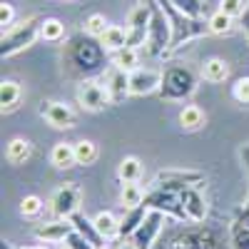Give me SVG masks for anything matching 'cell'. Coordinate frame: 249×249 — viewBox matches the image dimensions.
<instances>
[{
  "label": "cell",
  "mask_w": 249,
  "mask_h": 249,
  "mask_svg": "<svg viewBox=\"0 0 249 249\" xmlns=\"http://www.w3.org/2000/svg\"><path fill=\"white\" fill-rule=\"evenodd\" d=\"M120 202L124 204V210H132V207H140L144 202V192L137 182H127L122 184V192H120Z\"/></svg>",
  "instance_id": "83f0119b"
},
{
  "label": "cell",
  "mask_w": 249,
  "mask_h": 249,
  "mask_svg": "<svg viewBox=\"0 0 249 249\" xmlns=\"http://www.w3.org/2000/svg\"><path fill=\"white\" fill-rule=\"evenodd\" d=\"M20 212H23L25 217H37L40 212H43V199H40L37 195L23 197V202H20Z\"/></svg>",
  "instance_id": "d590c367"
},
{
  "label": "cell",
  "mask_w": 249,
  "mask_h": 249,
  "mask_svg": "<svg viewBox=\"0 0 249 249\" xmlns=\"http://www.w3.org/2000/svg\"><path fill=\"white\" fill-rule=\"evenodd\" d=\"M179 124H182V130H199L202 124H204V112H202V107H197V105H184L182 110H179Z\"/></svg>",
  "instance_id": "d4e9b609"
},
{
  "label": "cell",
  "mask_w": 249,
  "mask_h": 249,
  "mask_svg": "<svg viewBox=\"0 0 249 249\" xmlns=\"http://www.w3.org/2000/svg\"><path fill=\"white\" fill-rule=\"evenodd\" d=\"M75 144V162L77 164H92L97 160V144L90 140H77Z\"/></svg>",
  "instance_id": "f546056e"
},
{
  "label": "cell",
  "mask_w": 249,
  "mask_h": 249,
  "mask_svg": "<svg viewBox=\"0 0 249 249\" xmlns=\"http://www.w3.org/2000/svg\"><path fill=\"white\" fill-rule=\"evenodd\" d=\"M40 37L48 40V43H60V40L65 37V23L57 18H45L43 28H40Z\"/></svg>",
  "instance_id": "4316f807"
},
{
  "label": "cell",
  "mask_w": 249,
  "mask_h": 249,
  "mask_svg": "<svg viewBox=\"0 0 249 249\" xmlns=\"http://www.w3.org/2000/svg\"><path fill=\"white\" fill-rule=\"evenodd\" d=\"M232 97L242 105H249V77H239L232 85Z\"/></svg>",
  "instance_id": "74e56055"
},
{
  "label": "cell",
  "mask_w": 249,
  "mask_h": 249,
  "mask_svg": "<svg viewBox=\"0 0 249 249\" xmlns=\"http://www.w3.org/2000/svg\"><path fill=\"white\" fill-rule=\"evenodd\" d=\"M65 247H68V249H95V247H92V244H90L85 237H82L80 232H75V230L68 234V239H65Z\"/></svg>",
  "instance_id": "f35d334b"
},
{
  "label": "cell",
  "mask_w": 249,
  "mask_h": 249,
  "mask_svg": "<svg viewBox=\"0 0 249 249\" xmlns=\"http://www.w3.org/2000/svg\"><path fill=\"white\" fill-rule=\"evenodd\" d=\"M219 10L224 13V15H230L232 20H237V18H242L244 15V0H222L219 3Z\"/></svg>",
  "instance_id": "8d00e7d4"
},
{
  "label": "cell",
  "mask_w": 249,
  "mask_h": 249,
  "mask_svg": "<svg viewBox=\"0 0 249 249\" xmlns=\"http://www.w3.org/2000/svg\"><path fill=\"white\" fill-rule=\"evenodd\" d=\"M105 90L110 95L112 105H120L130 97V72H124L120 68H110V72L105 75Z\"/></svg>",
  "instance_id": "4fadbf2b"
},
{
  "label": "cell",
  "mask_w": 249,
  "mask_h": 249,
  "mask_svg": "<svg viewBox=\"0 0 249 249\" xmlns=\"http://www.w3.org/2000/svg\"><path fill=\"white\" fill-rule=\"evenodd\" d=\"M100 43L105 45V50L117 53L122 48H127V28H120V25H110L105 30V35L100 37Z\"/></svg>",
  "instance_id": "603a6c76"
},
{
  "label": "cell",
  "mask_w": 249,
  "mask_h": 249,
  "mask_svg": "<svg viewBox=\"0 0 249 249\" xmlns=\"http://www.w3.org/2000/svg\"><path fill=\"white\" fill-rule=\"evenodd\" d=\"M207 25H210V33H214V35H227V33L232 30V18L224 15L222 10H217L214 15H210Z\"/></svg>",
  "instance_id": "d6a6232c"
},
{
  "label": "cell",
  "mask_w": 249,
  "mask_h": 249,
  "mask_svg": "<svg viewBox=\"0 0 249 249\" xmlns=\"http://www.w3.org/2000/svg\"><path fill=\"white\" fill-rule=\"evenodd\" d=\"M140 177H142V162L137 157H124L117 167V179L127 184V182H137Z\"/></svg>",
  "instance_id": "cb8c5ba5"
},
{
  "label": "cell",
  "mask_w": 249,
  "mask_h": 249,
  "mask_svg": "<svg viewBox=\"0 0 249 249\" xmlns=\"http://www.w3.org/2000/svg\"><path fill=\"white\" fill-rule=\"evenodd\" d=\"M182 204H184V214H187V222H202L207 217V199L190 187V190L182 192Z\"/></svg>",
  "instance_id": "e0dca14e"
},
{
  "label": "cell",
  "mask_w": 249,
  "mask_h": 249,
  "mask_svg": "<svg viewBox=\"0 0 249 249\" xmlns=\"http://www.w3.org/2000/svg\"><path fill=\"white\" fill-rule=\"evenodd\" d=\"M70 222H72V227H75V232H80L82 237H85L95 249H105V237L100 234V230H97V224H95V219H88L82 212H75L72 217H70Z\"/></svg>",
  "instance_id": "2e32d148"
},
{
  "label": "cell",
  "mask_w": 249,
  "mask_h": 249,
  "mask_svg": "<svg viewBox=\"0 0 249 249\" xmlns=\"http://www.w3.org/2000/svg\"><path fill=\"white\" fill-rule=\"evenodd\" d=\"M77 102H80L85 110H90V112L105 110L107 105H112L107 90L102 88L100 82H95V80H85V82L77 88Z\"/></svg>",
  "instance_id": "30bf717a"
},
{
  "label": "cell",
  "mask_w": 249,
  "mask_h": 249,
  "mask_svg": "<svg viewBox=\"0 0 249 249\" xmlns=\"http://www.w3.org/2000/svg\"><path fill=\"white\" fill-rule=\"evenodd\" d=\"M80 202H82V192L75 182H65L60 190L53 195L50 199V210L57 219H70L77 210H80Z\"/></svg>",
  "instance_id": "52a82bcc"
},
{
  "label": "cell",
  "mask_w": 249,
  "mask_h": 249,
  "mask_svg": "<svg viewBox=\"0 0 249 249\" xmlns=\"http://www.w3.org/2000/svg\"><path fill=\"white\" fill-rule=\"evenodd\" d=\"M147 210H155V212H162L167 217H175L179 222L187 219L184 214V204H182V192H175V190H164V187H155L152 192L144 195V202H142Z\"/></svg>",
  "instance_id": "8992f818"
},
{
  "label": "cell",
  "mask_w": 249,
  "mask_h": 249,
  "mask_svg": "<svg viewBox=\"0 0 249 249\" xmlns=\"http://www.w3.org/2000/svg\"><path fill=\"white\" fill-rule=\"evenodd\" d=\"M50 164L57 170H70L75 162V144L70 142H57L55 147L50 150Z\"/></svg>",
  "instance_id": "ffe728a7"
},
{
  "label": "cell",
  "mask_w": 249,
  "mask_h": 249,
  "mask_svg": "<svg viewBox=\"0 0 249 249\" xmlns=\"http://www.w3.org/2000/svg\"><path fill=\"white\" fill-rule=\"evenodd\" d=\"M137 62H140V57H137V48H122V50H117L115 57H112V65L120 68V70H124V72L137 70Z\"/></svg>",
  "instance_id": "f1b7e54d"
},
{
  "label": "cell",
  "mask_w": 249,
  "mask_h": 249,
  "mask_svg": "<svg viewBox=\"0 0 249 249\" xmlns=\"http://www.w3.org/2000/svg\"><path fill=\"white\" fill-rule=\"evenodd\" d=\"M20 95H23V90H20L15 80H3V85H0V105H3V110H13L20 102Z\"/></svg>",
  "instance_id": "484cf974"
},
{
  "label": "cell",
  "mask_w": 249,
  "mask_h": 249,
  "mask_svg": "<svg viewBox=\"0 0 249 249\" xmlns=\"http://www.w3.org/2000/svg\"><path fill=\"white\" fill-rule=\"evenodd\" d=\"M232 244L234 249H249V222L237 219L232 224Z\"/></svg>",
  "instance_id": "1f68e13d"
},
{
  "label": "cell",
  "mask_w": 249,
  "mask_h": 249,
  "mask_svg": "<svg viewBox=\"0 0 249 249\" xmlns=\"http://www.w3.org/2000/svg\"><path fill=\"white\" fill-rule=\"evenodd\" d=\"M23 249H48V247H40V244H37V247H23Z\"/></svg>",
  "instance_id": "7bdbcfd3"
},
{
  "label": "cell",
  "mask_w": 249,
  "mask_h": 249,
  "mask_svg": "<svg viewBox=\"0 0 249 249\" xmlns=\"http://www.w3.org/2000/svg\"><path fill=\"white\" fill-rule=\"evenodd\" d=\"M157 92H160L162 100L182 102V100L192 97L197 92V75L184 65H170V68L162 70V80H160Z\"/></svg>",
  "instance_id": "7a4b0ae2"
},
{
  "label": "cell",
  "mask_w": 249,
  "mask_h": 249,
  "mask_svg": "<svg viewBox=\"0 0 249 249\" xmlns=\"http://www.w3.org/2000/svg\"><path fill=\"white\" fill-rule=\"evenodd\" d=\"M202 77L207 82H224L230 77V65H227V60L222 57H210L202 65Z\"/></svg>",
  "instance_id": "7402d4cb"
},
{
  "label": "cell",
  "mask_w": 249,
  "mask_h": 249,
  "mask_svg": "<svg viewBox=\"0 0 249 249\" xmlns=\"http://www.w3.org/2000/svg\"><path fill=\"white\" fill-rule=\"evenodd\" d=\"M150 214V210L144 204H140V207H132V210H127L124 212V217L120 219V239H130L137 230H140V224L144 222V217Z\"/></svg>",
  "instance_id": "ac0fdd59"
},
{
  "label": "cell",
  "mask_w": 249,
  "mask_h": 249,
  "mask_svg": "<svg viewBox=\"0 0 249 249\" xmlns=\"http://www.w3.org/2000/svg\"><path fill=\"white\" fill-rule=\"evenodd\" d=\"M157 3L162 5V10L167 13L170 23H172V45H170V50H177L179 45H184V43H190V40L202 37V35L210 33V25H207L202 18H187L184 13H179L170 3V0H157Z\"/></svg>",
  "instance_id": "3957f363"
},
{
  "label": "cell",
  "mask_w": 249,
  "mask_h": 249,
  "mask_svg": "<svg viewBox=\"0 0 249 249\" xmlns=\"http://www.w3.org/2000/svg\"><path fill=\"white\" fill-rule=\"evenodd\" d=\"M107 28H110V25H107L105 15H100V13H92V15L85 20V33L92 35V37H102Z\"/></svg>",
  "instance_id": "e575fe53"
},
{
  "label": "cell",
  "mask_w": 249,
  "mask_h": 249,
  "mask_svg": "<svg viewBox=\"0 0 249 249\" xmlns=\"http://www.w3.org/2000/svg\"><path fill=\"white\" fill-rule=\"evenodd\" d=\"M117 249H137V247H135V244H132V242H122V244H120V247H117Z\"/></svg>",
  "instance_id": "b9f144b4"
},
{
  "label": "cell",
  "mask_w": 249,
  "mask_h": 249,
  "mask_svg": "<svg viewBox=\"0 0 249 249\" xmlns=\"http://www.w3.org/2000/svg\"><path fill=\"white\" fill-rule=\"evenodd\" d=\"M182 239H184L187 249H217V242H214L212 232L202 230V227H195V230L182 232Z\"/></svg>",
  "instance_id": "d6986e66"
},
{
  "label": "cell",
  "mask_w": 249,
  "mask_h": 249,
  "mask_svg": "<svg viewBox=\"0 0 249 249\" xmlns=\"http://www.w3.org/2000/svg\"><path fill=\"white\" fill-rule=\"evenodd\" d=\"M13 20H15V8L10 3L0 5V25H3V33L13 28Z\"/></svg>",
  "instance_id": "ab89813d"
},
{
  "label": "cell",
  "mask_w": 249,
  "mask_h": 249,
  "mask_svg": "<svg viewBox=\"0 0 249 249\" xmlns=\"http://www.w3.org/2000/svg\"><path fill=\"white\" fill-rule=\"evenodd\" d=\"M40 28H43V20L40 18H28L25 23L13 25L10 30L3 33V40H0V57H10L20 50L30 48L35 40L40 37Z\"/></svg>",
  "instance_id": "277c9868"
},
{
  "label": "cell",
  "mask_w": 249,
  "mask_h": 249,
  "mask_svg": "<svg viewBox=\"0 0 249 249\" xmlns=\"http://www.w3.org/2000/svg\"><path fill=\"white\" fill-rule=\"evenodd\" d=\"M170 3L179 13H184L187 18H202V13H204V3H202V0H170Z\"/></svg>",
  "instance_id": "836d02e7"
},
{
  "label": "cell",
  "mask_w": 249,
  "mask_h": 249,
  "mask_svg": "<svg viewBox=\"0 0 249 249\" xmlns=\"http://www.w3.org/2000/svg\"><path fill=\"white\" fill-rule=\"evenodd\" d=\"M95 224H97L100 234L105 237V239H112V237L120 234V222L115 219L112 212H100V214L95 217Z\"/></svg>",
  "instance_id": "4dcf8cb0"
},
{
  "label": "cell",
  "mask_w": 249,
  "mask_h": 249,
  "mask_svg": "<svg viewBox=\"0 0 249 249\" xmlns=\"http://www.w3.org/2000/svg\"><path fill=\"white\" fill-rule=\"evenodd\" d=\"M150 20H152V8H150V3H147V5H137V8L130 13V20H127V48L147 45Z\"/></svg>",
  "instance_id": "ba28073f"
},
{
  "label": "cell",
  "mask_w": 249,
  "mask_h": 249,
  "mask_svg": "<svg viewBox=\"0 0 249 249\" xmlns=\"http://www.w3.org/2000/svg\"><path fill=\"white\" fill-rule=\"evenodd\" d=\"M160 80H162V72H155V70H132L130 72V95L135 97H144L150 92H157L160 90Z\"/></svg>",
  "instance_id": "5bb4252c"
},
{
  "label": "cell",
  "mask_w": 249,
  "mask_h": 249,
  "mask_svg": "<svg viewBox=\"0 0 249 249\" xmlns=\"http://www.w3.org/2000/svg\"><path fill=\"white\" fill-rule=\"evenodd\" d=\"M68 60L77 72L95 75L107 65V50L97 37H92L88 33H77L68 43Z\"/></svg>",
  "instance_id": "6da1fadb"
},
{
  "label": "cell",
  "mask_w": 249,
  "mask_h": 249,
  "mask_svg": "<svg viewBox=\"0 0 249 249\" xmlns=\"http://www.w3.org/2000/svg\"><path fill=\"white\" fill-rule=\"evenodd\" d=\"M150 8H152V20H150V35H147V53L152 57H162L172 45V23L157 0H150Z\"/></svg>",
  "instance_id": "5b68a950"
},
{
  "label": "cell",
  "mask_w": 249,
  "mask_h": 249,
  "mask_svg": "<svg viewBox=\"0 0 249 249\" xmlns=\"http://www.w3.org/2000/svg\"><path fill=\"white\" fill-rule=\"evenodd\" d=\"M202 182H204V175L192 172V170H164L155 177V187H164V190H175V192H184Z\"/></svg>",
  "instance_id": "9c48e42d"
},
{
  "label": "cell",
  "mask_w": 249,
  "mask_h": 249,
  "mask_svg": "<svg viewBox=\"0 0 249 249\" xmlns=\"http://www.w3.org/2000/svg\"><path fill=\"white\" fill-rule=\"evenodd\" d=\"M162 219H164L162 212L150 210V214L144 217V222L140 224V230L130 237V242H132L137 249H152V244H155V239H157V234H160V230H162Z\"/></svg>",
  "instance_id": "8fae6325"
},
{
  "label": "cell",
  "mask_w": 249,
  "mask_h": 249,
  "mask_svg": "<svg viewBox=\"0 0 249 249\" xmlns=\"http://www.w3.org/2000/svg\"><path fill=\"white\" fill-rule=\"evenodd\" d=\"M239 20H242V28H244V33H247V37H249V8L244 10V15H242Z\"/></svg>",
  "instance_id": "60d3db41"
},
{
  "label": "cell",
  "mask_w": 249,
  "mask_h": 249,
  "mask_svg": "<svg viewBox=\"0 0 249 249\" xmlns=\"http://www.w3.org/2000/svg\"><path fill=\"white\" fill-rule=\"evenodd\" d=\"M30 152H33L30 140H25V137H13V140L8 142V147H5V160H8L10 164H23V162L30 157Z\"/></svg>",
  "instance_id": "44dd1931"
},
{
  "label": "cell",
  "mask_w": 249,
  "mask_h": 249,
  "mask_svg": "<svg viewBox=\"0 0 249 249\" xmlns=\"http://www.w3.org/2000/svg\"><path fill=\"white\" fill-rule=\"evenodd\" d=\"M40 115H43L55 130H68L75 124V112L65 105V102H55V100L40 102Z\"/></svg>",
  "instance_id": "7c38bea8"
},
{
  "label": "cell",
  "mask_w": 249,
  "mask_h": 249,
  "mask_svg": "<svg viewBox=\"0 0 249 249\" xmlns=\"http://www.w3.org/2000/svg\"><path fill=\"white\" fill-rule=\"evenodd\" d=\"M75 230L70 219H55V222H45L35 230V237L40 242H65L68 234Z\"/></svg>",
  "instance_id": "9a60e30c"
}]
</instances>
